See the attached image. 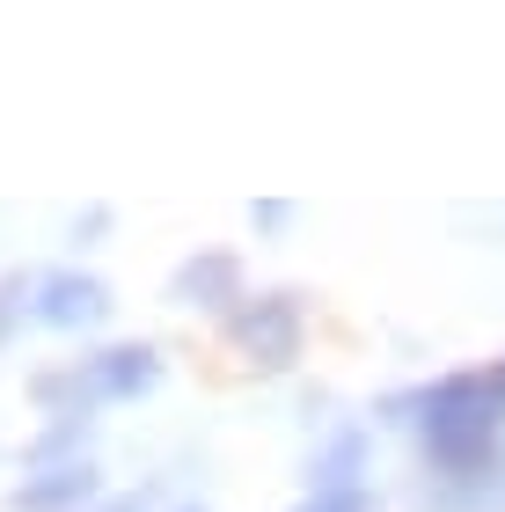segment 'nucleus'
I'll return each mask as SVG.
<instances>
[{
	"label": "nucleus",
	"instance_id": "nucleus-2",
	"mask_svg": "<svg viewBox=\"0 0 505 512\" xmlns=\"http://www.w3.org/2000/svg\"><path fill=\"white\" fill-rule=\"evenodd\" d=\"M147 381H154V359H147V352H110V359L96 366V388H110V395L147 388Z\"/></svg>",
	"mask_w": 505,
	"mask_h": 512
},
{
	"label": "nucleus",
	"instance_id": "nucleus-1",
	"mask_svg": "<svg viewBox=\"0 0 505 512\" xmlns=\"http://www.w3.org/2000/svg\"><path fill=\"white\" fill-rule=\"evenodd\" d=\"M242 337H249V344L264 352V366H286V344H293V315H286V308H264V322H257V315L242 322Z\"/></svg>",
	"mask_w": 505,
	"mask_h": 512
},
{
	"label": "nucleus",
	"instance_id": "nucleus-3",
	"mask_svg": "<svg viewBox=\"0 0 505 512\" xmlns=\"http://www.w3.org/2000/svg\"><path fill=\"white\" fill-rule=\"evenodd\" d=\"M103 308V293L96 286H88V278H81V286H74V278H52V308H44V315H52V322H88V315H96Z\"/></svg>",
	"mask_w": 505,
	"mask_h": 512
},
{
	"label": "nucleus",
	"instance_id": "nucleus-4",
	"mask_svg": "<svg viewBox=\"0 0 505 512\" xmlns=\"http://www.w3.org/2000/svg\"><path fill=\"white\" fill-rule=\"evenodd\" d=\"M498 388H505V374H498Z\"/></svg>",
	"mask_w": 505,
	"mask_h": 512
}]
</instances>
